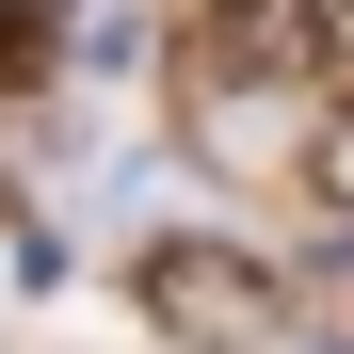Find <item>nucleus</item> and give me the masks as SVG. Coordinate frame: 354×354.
<instances>
[{"label":"nucleus","mask_w":354,"mask_h":354,"mask_svg":"<svg viewBox=\"0 0 354 354\" xmlns=\"http://www.w3.org/2000/svg\"><path fill=\"white\" fill-rule=\"evenodd\" d=\"M145 306H161L177 338H209V354H258V338L290 322V290H274L258 258H225V242H161V258H145Z\"/></svg>","instance_id":"obj_1"}]
</instances>
